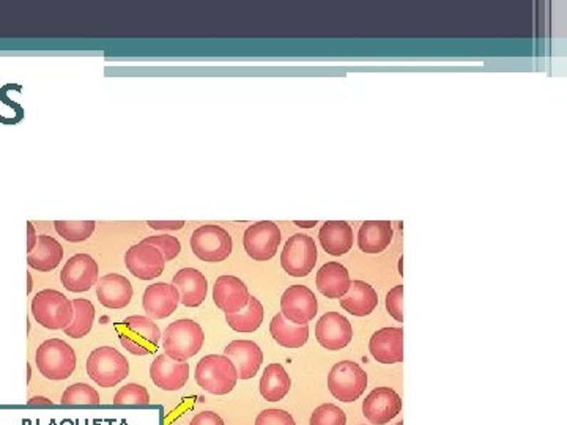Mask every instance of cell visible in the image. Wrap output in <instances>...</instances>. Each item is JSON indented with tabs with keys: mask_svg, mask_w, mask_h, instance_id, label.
Instances as JSON below:
<instances>
[{
	"mask_svg": "<svg viewBox=\"0 0 567 425\" xmlns=\"http://www.w3.org/2000/svg\"><path fill=\"white\" fill-rule=\"evenodd\" d=\"M205 342V332L197 322L188 318L177 320L164 331V355L178 362L196 356Z\"/></svg>",
	"mask_w": 567,
	"mask_h": 425,
	"instance_id": "1",
	"label": "cell"
},
{
	"mask_svg": "<svg viewBox=\"0 0 567 425\" xmlns=\"http://www.w3.org/2000/svg\"><path fill=\"white\" fill-rule=\"evenodd\" d=\"M35 362L40 374L54 382L70 378L78 365L76 352L62 339H48L36 350Z\"/></svg>",
	"mask_w": 567,
	"mask_h": 425,
	"instance_id": "2",
	"label": "cell"
},
{
	"mask_svg": "<svg viewBox=\"0 0 567 425\" xmlns=\"http://www.w3.org/2000/svg\"><path fill=\"white\" fill-rule=\"evenodd\" d=\"M196 382L207 392L226 395L234 391L238 382V372L234 362L224 355H207L197 362Z\"/></svg>",
	"mask_w": 567,
	"mask_h": 425,
	"instance_id": "3",
	"label": "cell"
},
{
	"mask_svg": "<svg viewBox=\"0 0 567 425\" xmlns=\"http://www.w3.org/2000/svg\"><path fill=\"white\" fill-rule=\"evenodd\" d=\"M118 337L122 347L136 356H147L155 353L160 347L161 331L152 318L144 315H131L120 323Z\"/></svg>",
	"mask_w": 567,
	"mask_h": 425,
	"instance_id": "4",
	"label": "cell"
},
{
	"mask_svg": "<svg viewBox=\"0 0 567 425\" xmlns=\"http://www.w3.org/2000/svg\"><path fill=\"white\" fill-rule=\"evenodd\" d=\"M87 374L100 387H114L130 375V362L114 347H100L88 356Z\"/></svg>",
	"mask_w": 567,
	"mask_h": 425,
	"instance_id": "5",
	"label": "cell"
},
{
	"mask_svg": "<svg viewBox=\"0 0 567 425\" xmlns=\"http://www.w3.org/2000/svg\"><path fill=\"white\" fill-rule=\"evenodd\" d=\"M32 314L48 330H65L73 320V303L62 292L46 288L33 296Z\"/></svg>",
	"mask_w": 567,
	"mask_h": 425,
	"instance_id": "6",
	"label": "cell"
},
{
	"mask_svg": "<svg viewBox=\"0 0 567 425\" xmlns=\"http://www.w3.org/2000/svg\"><path fill=\"white\" fill-rule=\"evenodd\" d=\"M191 249L194 256L202 260V262L219 263L232 253V236L221 226L205 224V226H200L192 232Z\"/></svg>",
	"mask_w": 567,
	"mask_h": 425,
	"instance_id": "7",
	"label": "cell"
},
{
	"mask_svg": "<svg viewBox=\"0 0 567 425\" xmlns=\"http://www.w3.org/2000/svg\"><path fill=\"white\" fill-rule=\"evenodd\" d=\"M365 387H368V375L361 365L353 361L334 364L328 375V389L344 404L360 399Z\"/></svg>",
	"mask_w": 567,
	"mask_h": 425,
	"instance_id": "8",
	"label": "cell"
},
{
	"mask_svg": "<svg viewBox=\"0 0 567 425\" xmlns=\"http://www.w3.org/2000/svg\"><path fill=\"white\" fill-rule=\"evenodd\" d=\"M317 246L309 235L295 234L290 236L281 252V266L293 278L311 274L317 263Z\"/></svg>",
	"mask_w": 567,
	"mask_h": 425,
	"instance_id": "9",
	"label": "cell"
},
{
	"mask_svg": "<svg viewBox=\"0 0 567 425\" xmlns=\"http://www.w3.org/2000/svg\"><path fill=\"white\" fill-rule=\"evenodd\" d=\"M281 244V230L278 224L271 221H260L252 224L244 232L243 246L252 260L268 262L278 253Z\"/></svg>",
	"mask_w": 567,
	"mask_h": 425,
	"instance_id": "10",
	"label": "cell"
},
{
	"mask_svg": "<svg viewBox=\"0 0 567 425\" xmlns=\"http://www.w3.org/2000/svg\"><path fill=\"white\" fill-rule=\"evenodd\" d=\"M100 268L88 253H76L63 265L61 280L63 287L73 293L88 292L98 282Z\"/></svg>",
	"mask_w": 567,
	"mask_h": 425,
	"instance_id": "11",
	"label": "cell"
},
{
	"mask_svg": "<svg viewBox=\"0 0 567 425\" xmlns=\"http://www.w3.org/2000/svg\"><path fill=\"white\" fill-rule=\"evenodd\" d=\"M318 312V301L311 288L288 287L281 296V314L295 325H308Z\"/></svg>",
	"mask_w": 567,
	"mask_h": 425,
	"instance_id": "12",
	"label": "cell"
},
{
	"mask_svg": "<svg viewBox=\"0 0 567 425\" xmlns=\"http://www.w3.org/2000/svg\"><path fill=\"white\" fill-rule=\"evenodd\" d=\"M125 265L134 278L140 280H152L162 274L166 260L155 246L140 241L126 251Z\"/></svg>",
	"mask_w": 567,
	"mask_h": 425,
	"instance_id": "13",
	"label": "cell"
},
{
	"mask_svg": "<svg viewBox=\"0 0 567 425\" xmlns=\"http://www.w3.org/2000/svg\"><path fill=\"white\" fill-rule=\"evenodd\" d=\"M249 290L246 283L232 274H222L214 282L213 301L216 308L229 314L241 312L249 301Z\"/></svg>",
	"mask_w": 567,
	"mask_h": 425,
	"instance_id": "14",
	"label": "cell"
},
{
	"mask_svg": "<svg viewBox=\"0 0 567 425\" xmlns=\"http://www.w3.org/2000/svg\"><path fill=\"white\" fill-rule=\"evenodd\" d=\"M400 411L402 399L391 387H375L363 402V414L374 425L391 422Z\"/></svg>",
	"mask_w": 567,
	"mask_h": 425,
	"instance_id": "15",
	"label": "cell"
},
{
	"mask_svg": "<svg viewBox=\"0 0 567 425\" xmlns=\"http://www.w3.org/2000/svg\"><path fill=\"white\" fill-rule=\"evenodd\" d=\"M316 337L320 345L330 352L344 350L353 337V327L338 312H326L316 325Z\"/></svg>",
	"mask_w": 567,
	"mask_h": 425,
	"instance_id": "16",
	"label": "cell"
},
{
	"mask_svg": "<svg viewBox=\"0 0 567 425\" xmlns=\"http://www.w3.org/2000/svg\"><path fill=\"white\" fill-rule=\"evenodd\" d=\"M180 304V293L174 283L156 282L148 285L142 296V305L147 317L152 320H164L174 314Z\"/></svg>",
	"mask_w": 567,
	"mask_h": 425,
	"instance_id": "17",
	"label": "cell"
},
{
	"mask_svg": "<svg viewBox=\"0 0 567 425\" xmlns=\"http://www.w3.org/2000/svg\"><path fill=\"white\" fill-rule=\"evenodd\" d=\"M150 378L162 391H180L189 379V364L160 355L150 365Z\"/></svg>",
	"mask_w": 567,
	"mask_h": 425,
	"instance_id": "18",
	"label": "cell"
},
{
	"mask_svg": "<svg viewBox=\"0 0 567 425\" xmlns=\"http://www.w3.org/2000/svg\"><path fill=\"white\" fill-rule=\"evenodd\" d=\"M369 350L374 360L382 364L404 362V330L382 327L370 337Z\"/></svg>",
	"mask_w": 567,
	"mask_h": 425,
	"instance_id": "19",
	"label": "cell"
},
{
	"mask_svg": "<svg viewBox=\"0 0 567 425\" xmlns=\"http://www.w3.org/2000/svg\"><path fill=\"white\" fill-rule=\"evenodd\" d=\"M224 356H227L234 362L240 379H251L256 377L264 362L262 348L252 340L230 342L224 350Z\"/></svg>",
	"mask_w": 567,
	"mask_h": 425,
	"instance_id": "20",
	"label": "cell"
},
{
	"mask_svg": "<svg viewBox=\"0 0 567 425\" xmlns=\"http://www.w3.org/2000/svg\"><path fill=\"white\" fill-rule=\"evenodd\" d=\"M96 296L104 308L123 309L132 300V285L125 276L110 273L96 282Z\"/></svg>",
	"mask_w": 567,
	"mask_h": 425,
	"instance_id": "21",
	"label": "cell"
},
{
	"mask_svg": "<svg viewBox=\"0 0 567 425\" xmlns=\"http://www.w3.org/2000/svg\"><path fill=\"white\" fill-rule=\"evenodd\" d=\"M180 293V303L186 308H199L208 293V280L196 268H183L172 280Z\"/></svg>",
	"mask_w": 567,
	"mask_h": 425,
	"instance_id": "22",
	"label": "cell"
},
{
	"mask_svg": "<svg viewBox=\"0 0 567 425\" xmlns=\"http://www.w3.org/2000/svg\"><path fill=\"white\" fill-rule=\"evenodd\" d=\"M322 248L330 256H344L353 248V229L345 221H326L318 232Z\"/></svg>",
	"mask_w": 567,
	"mask_h": 425,
	"instance_id": "23",
	"label": "cell"
},
{
	"mask_svg": "<svg viewBox=\"0 0 567 425\" xmlns=\"http://www.w3.org/2000/svg\"><path fill=\"white\" fill-rule=\"evenodd\" d=\"M316 283L318 292L330 300H340L350 288V274L347 268L338 262H328L317 271Z\"/></svg>",
	"mask_w": 567,
	"mask_h": 425,
	"instance_id": "24",
	"label": "cell"
},
{
	"mask_svg": "<svg viewBox=\"0 0 567 425\" xmlns=\"http://www.w3.org/2000/svg\"><path fill=\"white\" fill-rule=\"evenodd\" d=\"M378 304V295L364 280H353L350 283L348 292L340 298L342 309L355 317H368L375 310Z\"/></svg>",
	"mask_w": 567,
	"mask_h": 425,
	"instance_id": "25",
	"label": "cell"
},
{
	"mask_svg": "<svg viewBox=\"0 0 567 425\" xmlns=\"http://www.w3.org/2000/svg\"><path fill=\"white\" fill-rule=\"evenodd\" d=\"M63 260V248L56 238L49 235H40L35 248L27 252V263L31 268L41 273H49L61 265Z\"/></svg>",
	"mask_w": 567,
	"mask_h": 425,
	"instance_id": "26",
	"label": "cell"
},
{
	"mask_svg": "<svg viewBox=\"0 0 567 425\" xmlns=\"http://www.w3.org/2000/svg\"><path fill=\"white\" fill-rule=\"evenodd\" d=\"M392 236L390 221H365L358 232V246L365 253H382L391 244Z\"/></svg>",
	"mask_w": 567,
	"mask_h": 425,
	"instance_id": "27",
	"label": "cell"
},
{
	"mask_svg": "<svg viewBox=\"0 0 567 425\" xmlns=\"http://www.w3.org/2000/svg\"><path fill=\"white\" fill-rule=\"evenodd\" d=\"M270 332L281 347L301 348L309 339V325H295L279 312L271 320Z\"/></svg>",
	"mask_w": 567,
	"mask_h": 425,
	"instance_id": "28",
	"label": "cell"
},
{
	"mask_svg": "<svg viewBox=\"0 0 567 425\" xmlns=\"http://www.w3.org/2000/svg\"><path fill=\"white\" fill-rule=\"evenodd\" d=\"M292 379L281 364L273 362L266 365L260 378V395L266 402H281L290 392Z\"/></svg>",
	"mask_w": 567,
	"mask_h": 425,
	"instance_id": "29",
	"label": "cell"
},
{
	"mask_svg": "<svg viewBox=\"0 0 567 425\" xmlns=\"http://www.w3.org/2000/svg\"><path fill=\"white\" fill-rule=\"evenodd\" d=\"M73 320L71 323L65 327V334L73 339H82L92 331L95 322V305L85 300V298H78L73 300Z\"/></svg>",
	"mask_w": 567,
	"mask_h": 425,
	"instance_id": "30",
	"label": "cell"
},
{
	"mask_svg": "<svg viewBox=\"0 0 567 425\" xmlns=\"http://www.w3.org/2000/svg\"><path fill=\"white\" fill-rule=\"evenodd\" d=\"M264 305L257 298L251 296L248 305L238 314H229L226 315L227 325L232 327L236 332H254L257 331L260 325L264 323Z\"/></svg>",
	"mask_w": 567,
	"mask_h": 425,
	"instance_id": "31",
	"label": "cell"
},
{
	"mask_svg": "<svg viewBox=\"0 0 567 425\" xmlns=\"http://www.w3.org/2000/svg\"><path fill=\"white\" fill-rule=\"evenodd\" d=\"M95 221H56L54 229L63 240L70 243H82L95 232Z\"/></svg>",
	"mask_w": 567,
	"mask_h": 425,
	"instance_id": "32",
	"label": "cell"
},
{
	"mask_svg": "<svg viewBox=\"0 0 567 425\" xmlns=\"http://www.w3.org/2000/svg\"><path fill=\"white\" fill-rule=\"evenodd\" d=\"M62 405H68V406H74V405H88V406H95V405H100V394L96 392V389H93L92 386H88L85 383H76V384H71L65 389L63 395H62Z\"/></svg>",
	"mask_w": 567,
	"mask_h": 425,
	"instance_id": "33",
	"label": "cell"
},
{
	"mask_svg": "<svg viewBox=\"0 0 567 425\" xmlns=\"http://www.w3.org/2000/svg\"><path fill=\"white\" fill-rule=\"evenodd\" d=\"M150 404V394L144 386L130 383L118 389L114 397V405L118 406H145Z\"/></svg>",
	"mask_w": 567,
	"mask_h": 425,
	"instance_id": "34",
	"label": "cell"
},
{
	"mask_svg": "<svg viewBox=\"0 0 567 425\" xmlns=\"http://www.w3.org/2000/svg\"><path fill=\"white\" fill-rule=\"evenodd\" d=\"M347 416L339 406L323 404L314 409L309 425H345Z\"/></svg>",
	"mask_w": 567,
	"mask_h": 425,
	"instance_id": "35",
	"label": "cell"
},
{
	"mask_svg": "<svg viewBox=\"0 0 567 425\" xmlns=\"http://www.w3.org/2000/svg\"><path fill=\"white\" fill-rule=\"evenodd\" d=\"M142 241L147 243V244L155 246V248L162 253V257H164V260H166V262H170V260L177 258L178 256H180V252H182L180 240H178L177 236H172V235L162 234V235L147 236L145 240H142Z\"/></svg>",
	"mask_w": 567,
	"mask_h": 425,
	"instance_id": "36",
	"label": "cell"
},
{
	"mask_svg": "<svg viewBox=\"0 0 567 425\" xmlns=\"http://www.w3.org/2000/svg\"><path fill=\"white\" fill-rule=\"evenodd\" d=\"M256 425H296L293 417L286 409L270 408L260 413L256 419Z\"/></svg>",
	"mask_w": 567,
	"mask_h": 425,
	"instance_id": "37",
	"label": "cell"
},
{
	"mask_svg": "<svg viewBox=\"0 0 567 425\" xmlns=\"http://www.w3.org/2000/svg\"><path fill=\"white\" fill-rule=\"evenodd\" d=\"M402 303H404V285H395L391 288V292L386 295V309L395 322H404V309H402Z\"/></svg>",
	"mask_w": 567,
	"mask_h": 425,
	"instance_id": "38",
	"label": "cell"
},
{
	"mask_svg": "<svg viewBox=\"0 0 567 425\" xmlns=\"http://www.w3.org/2000/svg\"><path fill=\"white\" fill-rule=\"evenodd\" d=\"M189 425H226V424H224L222 417L219 414H216L213 411H202L192 417Z\"/></svg>",
	"mask_w": 567,
	"mask_h": 425,
	"instance_id": "39",
	"label": "cell"
},
{
	"mask_svg": "<svg viewBox=\"0 0 567 425\" xmlns=\"http://www.w3.org/2000/svg\"><path fill=\"white\" fill-rule=\"evenodd\" d=\"M147 224L155 230H180L184 227V221H148Z\"/></svg>",
	"mask_w": 567,
	"mask_h": 425,
	"instance_id": "40",
	"label": "cell"
},
{
	"mask_svg": "<svg viewBox=\"0 0 567 425\" xmlns=\"http://www.w3.org/2000/svg\"><path fill=\"white\" fill-rule=\"evenodd\" d=\"M27 232H28V240H27V252H31L33 248H35V244H36V240H38V235H36V232H35V227H33V224L32 222H27Z\"/></svg>",
	"mask_w": 567,
	"mask_h": 425,
	"instance_id": "41",
	"label": "cell"
},
{
	"mask_svg": "<svg viewBox=\"0 0 567 425\" xmlns=\"http://www.w3.org/2000/svg\"><path fill=\"white\" fill-rule=\"evenodd\" d=\"M28 406H52V402L46 397H32L28 400Z\"/></svg>",
	"mask_w": 567,
	"mask_h": 425,
	"instance_id": "42",
	"label": "cell"
},
{
	"mask_svg": "<svg viewBox=\"0 0 567 425\" xmlns=\"http://www.w3.org/2000/svg\"><path fill=\"white\" fill-rule=\"evenodd\" d=\"M295 224L298 227H303V229H312V227H316V224H317V221H309V222H303V221H295Z\"/></svg>",
	"mask_w": 567,
	"mask_h": 425,
	"instance_id": "43",
	"label": "cell"
},
{
	"mask_svg": "<svg viewBox=\"0 0 567 425\" xmlns=\"http://www.w3.org/2000/svg\"><path fill=\"white\" fill-rule=\"evenodd\" d=\"M33 288V282H32V276L27 273V293H31Z\"/></svg>",
	"mask_w": 567,
	"mask_h": 425,
	"instance_id": "44",
	"label": "cell"
},
{
	"mask_svg": "<svg viewBox=\"0 0 567 425\" xmlns=\"http://www.w3.org/2000/svg\"><path fill=\"white\" fill-rule=\"evenodd\" d=\"M395 425H404V421H400V422H397Z\"/></svg>",
	"mask_w": 567,
	"mask_h": 425,
	"instance_id": "45",
	"label": "cell"
}]
</instances>
